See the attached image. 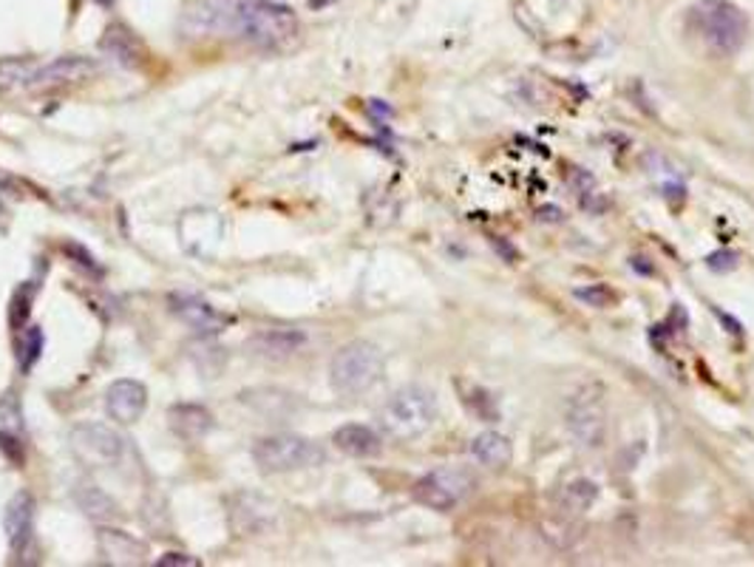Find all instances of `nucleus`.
Returning <instances> with one entry per match:
<instances>
[{"label": "nucleus", "mask_w": 754, "mask_h": 567, "mask_svg": "<svg viewBox=\"0 0 754 567\" xmlns=\"http://www.w3.org/2000/svg\"><path fill=\"white\" fill-rule=\"evenodd\" d=\"M94 3H100V7H111L114 0H94Z\"/></svg>", "instance_id": "nucleus-28"}, {"label": "nucleus", "mask_w": 754, "mask_h": 567, "mask_svg": "<svg viewBox=\"0 0 754 567\" xmlns=\"http://www.w3.org/2000/svg\"><path fill=\"white\" fill-rule=\"evenodd\" d=\"M573 295H576L579 301H585L587 307H599V310H604V307H613V304L618 301V293H615V289H610L608 284H593V287L576 289Z\"/></svg>", "instance_id": "nucleus-23"}, {"label": "nucleus", "mask_w": 754, "mask_h": 567, "mask_svg": "<svg viewBox=\"0 0 754 567\" xmlns=\"http://www.w3.org/2000/svg\"><path fill=\"white\" fill-rule=\"evenodd\" d=\"M689 29L715 57H732L749 35L746 12L732 0H698L689 9Z\"/></svg>", "instance_id": "nucleus-2"}, {"label": "nucleus", "mask_w": 754, "mask_h": 567, "mask_svg": "<svg viewBox=\"0 0 754 567\" xmlns=\"http://www.w3.org/2000/svg\"><path fill=\"white\" fill-rule=\"evenodd\" d=\"M100 46H103V52L108 54L114 63H119V66H125V68L140 66L142 57H145L140 40H137L131 31L125 29V26H111V29L105 31L103 43Z\"/></svg>", "instance_id": "nucleus-18"}, {"label": "nucleus", "mask_w": 754, "mask_h": 567, "mask_svg": "<svg viewBox=\"0 0 754 567\" xmlns=\"http://www.w3.org/2000/svg\"><path fill=\"white\" fill-rule=\"evenodd\" d=\"M471 458L480 465H485V468L499 472V468H506L513 458L511 440H508L506 435H499V431H483V435H476L474 440H471Z\"/></svg>", "instance_id": "nucleus-16"}, {"label": "nucleus", "mask_w": 754, "mask_h": 567, "mask_svg": "<svg viewBox=\"0 0 754 567\" xmlns=\"http://www.w3.org/2000/svg\"><path fill=\"white\" fill-rule=\"evenodd\" d=\"M307 344V335L301 330H264L256 338L250 340V349L258 358H270V361H284L290 355L301 352Z\"/></svg>", "instance_id": "nucleus-13"}, {"label": "nucleus", "mask_w": 754, "mask_h": 567, "mask_svg": "<svg viewBox=\"0 0 754 567\" xmlns=\"http://www.w3.org/2000/svg\"><path fill=\"white\" fill-rule=\"evenodd\" d=\"M330 377L332 389L344 398L367 395L383 377V352L369 340H352L332 358Z\"/></svg>", "instance_id": "nucleus-4"}, {"label": "nucleus", "mask_w": 754, "mask_h": 567, "mask_svg": "<svg viewBox=\"0 0 754 567\" xmlns=\"http://www.w3.org/2000/svg\"><path fill=\"white\" fill-rule=\"evenodd\" d=\"M471 488H474V479L469 472H460V468H437V472H429L425 477H420L411 488V497L414 502H420L423 508L432 511H455L460 502L469 500Z\"/></svg>", "instance_id": "nucleus-8"}, {"label": "nucleus", "mask_w": 754, "mask_h": 567, "mask_svg": "<svg viewBox=\"0 0 754 567\" xmlns=\"http://www.w3.org/2000/svg\"><path fill=\"white\" fill-rule=\"evenodd\" d=\"M148 405V389L140 381H131V377H123L117 384H111L105 391V412L111 414V421L123 423H137L145 414Z\"/></svg>", "instance_id": "nucleus-10"}, {"label": "nucleus", "mask_w": 754, "mask_h": 567, "mask_svg": "<svg viewBox=\"0 0 754 567\" xmlns=\"http://www.w3.org/2000/svg\"><path fill=\"white\" fill-rule=\"evenodd\" d=\"M170 428H174L176 437H182L188 442L205 440L213 428V414L207 412L205 405L199 403H179L168 412Z\"/></svg>", "instance_id": "nucleus-14"}, {"label": "nucleus", "mask_w": 754, "mask_h": 567, "mask_svg": "<svg viewBox=\"0 0 754 567\" xmlns=\"http://www.w3.org/2000/svg\"><path fill=\"white\" fill-rule=\"evenodd\" d=\"M40 63L31 57H7L0 60V94H15V91H29Z\"/></svg>", "instance_id": "nucleus-20"}, {"label": "nucleus", "mask_w": 754, "mask_h": 567, "mask_svg": "<svg viewBox=\"0 0 754 567\" xmlns=\"http://www.w3.org/2000/svg\"><path fill=\"white\" fill-rule=\"evenodd\" d=\"M170 304H174L176 315L182 318L184 324H191L196 332H219L221 315L196 295H174Z\"/></svg>", "instance_id": "nucleus-17"}, {"label": "nucleus", "mask_w": 754, "mask_h": 567, "mask_svg": "<svg viewBox=\"0 0 754 567\" xmlns=\"http://www.w3.org/2000/svg\"><path fill=\"white\" fill-rule=\"evenodd\" d=\"M437 421V400L423 386H404L397 389L378 412L383 435L395 440H414L425 435Z\"/></svg>", "instance_id": "nucleus-3"}, {"label": "nucleus", "mask_w": 754, "mask_h": 567, "mask_svg": "<svg viewBox=\"0 0 754 567\" xmlns=\"http://www.w3.org/2000/svg\"><path fill=\"white\" fill-rule=\"evenodd\" d=\"M159 567H199L202 562L193 559L191 553H165L159 562H156Z\"/></svg>", "instance_id": "nucleus-25"}, {"label": "nucleus", "mask_w": 754, "mask_h": 567, "mask_svg": "<svg viewBox=\"0 0 754 567\" xmlns=\"http://www.w3.org/2000/svg\"><path fill=\"white\" fill-rule=\"evenodd\" d=\"M97 545L108 565H142L148 556V545L119 528H103L97 537Z\"/></svg>", "instance_id": "nucleus-12"}, {"label": "nucleus", "mask_w": 754, "mask_h": 567, "mask_svg": "<svg viewBox=\"0 0 754 567\" xmlns=\"http://www.w3.org/2000/svg\"><path fill=\"white\" fill-rule=\"evenodd\" d=\"M327 3H330V0H309V7L312 9H321V7H327Z\"/></svg>", "instance_id": "nucleus-27"}, {"label": "nucleus", "mask_w": 754, "mask_h": 567, "mask_svg": "<svg viewBox=\"0 0 754 567\" xmlns=\"http://www.w3.org/2000/svg\"><path fill=\"white\" fill-rule=\"evenodd\" d=\"M188 21L193 29L239 37L258 49H276L298 35V17L276 0H199Z\"/></svg>", "instance_id": "nucleus-1"}, {"label": "nucleus", "mask_w": 754, "mask_h": 567, "mask_svg": "<svg viewBox=\"0 0 754 567\" xmlns=\"http://www.w3.org/2000/svg\"><path fill=\"white\" fill-rule=\"evenodd\" d=\"M567 431L585 449H599L608 440V400L599 384H585L573 391L564 405Z\"/></svg>", "instance_id": "nucleus-5"}, {"label": "nucleus", "mask_w": 754, "mask_h": 567, "mask_svg": "<svg viewBox=\"0 0 754 567\" xmlns=\"http://www.w3.org/2000/svg\"><path fill=\"white\" fill-rule=\"evenodd\" d=\"M72 449L91 468H119L128 460V437L105 423H82L72 431Z\"/></svg>", "instance_id": "nucleus-7"}, {"label": "nucleus", "mask_w": 754, "mask_h": 567, "mask_svg": "<svg viewBox=\"0 0 754 567\" xmlns=\"http://www.w3.org/2000/svg\"><path fill=\"white\" fill-rule=\"evenodd\" d=\"M332 442H335L337 451H344V454L358 460L374 458V454H381L383 449L381 435H378L374 428L360 426V423H349V426L337 428L335 435H332Z\"/></svg>", "instance_id": "nucleus-15"}, {"label": "nucleus", "mask_w": 754, "mask_h": 567, "mask_svg": "<svg viewBox=\"0 0 754 567\" xmlns=\"http://www.w3.org/2000/svg\"><path fill=\"white\" fill-rule=\"evenodd\" d=\"M31 295H35V289L31 287H21L15 295V304H12V324L17 326V321H26V315H29V301Z\"/></svg>", "instance_id": "nucleus-24"}, {"label": "nucleus", "mask_w": 754, "mask_h": 567, "mask_svg": "<svg viewBox=\"0 0 754 567\" xmlns=\"http://www.w3.org/2000/svg\"><path fill=\"white\" fill-rule=\"evenodd\" d=\"M253 460L261 472L286 474L323 463V451L301 435H270L253 446Z\"/></svg>", "instance_id": "nucleus-6"}, {"label": "nucleus", "mask_w": 754, "mask_h": 567, "mask_svg": "<svg viewBox=\"0 0 754 567\" xmlns=\"http://www.w3.org/2000/svg\"><path fill=\"white\" fill-rule=\"evenodd\" d=\"M77 502H80V508L86 511V516H91V519H97V523H103V519H117L119 516L117 502L111 500L103 488L80 486L77 488Z\"/></svg>", "instance_id": "nucleus-21"}, {"label": "nucleus", "mask_w": 754, "mask_h": 567, "mask_svg": "<svg viewBox=\"0 0 754 567\" xmlns=\"http://www.w3.org/2000/svg\"><path fill=\"white\" fill-rule=\"evenodd\" d=\"M43 330L40 326H29V330L21 335V347H17V363H21L23 372H31V366H35L37 361H40V355H43Z\"/></svg>", "instance_id": "nucleus-22"}, {"label": "nucleus", "mask_w": 754, "mask_h": 567, "mask_svg": "<svg viewBox=\"0 0 754 567\" xmlns=\"http://www.w3.org/2000/svg\"><path fill=\"white\" fill-rule=\"evenodd\" d=\"M35 519H37V502L29 491L12 497L3 514V528H7L9 547L15 556H21L29 547L31 537H35Z\"/></svg>", "instance_id": "nucleus-11"}, {"label": "nucleus", "mask_w": 754, "mask_h": 567, "mask_svg": "<svg viewBox=\"0 0 754 567\" xmlns=\"http://www.w3.org/2000/svg\"><path fill=\"white\" fill-rule=\"evenodd\" d=\"M599 500V486L590 479H573L557 494V511L562 516H582Z\"/></svg>", "instance_id": "nucleus-19"}, {"label": "nucleus", "mask_w": 754, "mask_h": 567, "mask_svg": "<svg viewBox=\"0 0 754 567\" xmlns=\"http://www.w3.org/2000/svg\"><path fill=\"white\" fill-rule=\"evenodd\" d=\"M706 265H710L712 270H729V267H734V256L732 253H715V256L706 258Z\"/></svg>", "instance_id": "nucleus-26"}, {"label": "nucleus", "mask_w": 754, "mask_h": 567, "mask_svg": "<svg viewBox=\"0 0 754 567\" xmlns=\"http://www.w3.org/2000/svg\"><path fill=\"white\" fill-rule=\"evenodd\" d=\"M97 72H100L97 60L80 57V54H68V57H57L52 60V63H43V66L37 68L29 91L66 89V86H77V82L91 80Z\"/></svg>", "instance_id": "nucleus-9"}]
</instances>
